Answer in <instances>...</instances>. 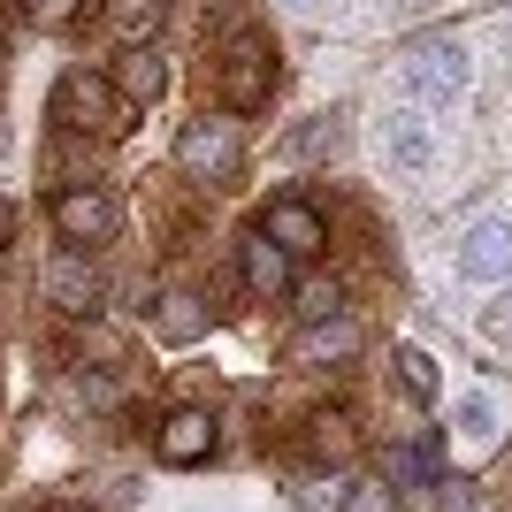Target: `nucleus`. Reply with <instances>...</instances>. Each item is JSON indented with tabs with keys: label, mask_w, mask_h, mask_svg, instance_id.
Wrapping results in <instances>:
<instances>
[{
	"label": "nucleus",
	"mask_w": 512,
	"mask_h": 512,
	"mask_svg": "<svg viewBox=\"0 0 512 512\" xmlns=\"http://www.w3.org/2000/svg\"><path fill=\"white\" fill-rule=\"evenodd\" d=\"M390 367H398V390H406V398H436V360H428L421 344H398V352H390Z\"/></svg>",
	"instance_id": "nucleus-18"
},
{
	"label": "nucleus",
	"mask_w": 512,
	"mask_h": 512,
	"mask_svg": "<svg viewBox=\"0 0 512 512\" xmlns=\"http://www.w3.org/2000/svg\"><path fill=\"white\" fill-rule=\"evenodd\" d=\"M383 153H390V169H406V176H421L428 161H436V130L413 115V107H398L383 123Z\"/></svg>",
	"instance_id": "nucleus-12"
},
{
	"label": "nucleus",
	"mask_w": 512,
	"mask_h": 512,
	"mask_svg": "<svg viewBox=\"0 0 512 512\" xmlns=\"http://www.w3.org/2000/svg\"><path fill=\"white\" fill-rule=\"evenodd\" d=\"M214 444H222V421H214L207 406H176L169 421L153 428V459H161V467H207Z\"/></svg>",
	"instance_id": "nucleus-7"
},
{
	"label": "nucleus",
	"mask_w": 512,
	"mask_h": 512,
	"mask_svg": "<svg viewBox=\"0 0 512 512\" xmlns=\"http://www.w3.org/2000/svg\"><path fill=\"white\" fill-rule=\"evenodd\" d=\"M214 85H222V107L230 115H253V107H268L276 100V85H283V69H276V46L268 39H230L222 46V62H214Z\"/></svg>",
	"instance_id": "nucleus-1"
},
{
	"label": "nucleus",
	"mask_w": 512,
	"mask_h": 512,
	"mask_svg": "<svg viewBox=\"0 0 512 512\" xmlns=\"http://www.w3.org/2000/svg\"><path fill=\"white\" fill-rule=\"evenodd\" d=\"M115 92H123L130 107H153L161 92H169V62H161L153 46H123V62H115Z\"/></svg>",
	"instance_id": "nucleus-13"
},
{
	"label": "nucleus",
	"mask_w": 512,
	"mask_h": 512,
	"mask_svg": "<svg viewBox=\"0 0 512 512\" xmlns=\"http://www.w3.org/2000/svg\"><path fill=\"white\" fill-rule=\"evenodd\" d=\"M54 237L62 245H107V237L123 230V207H115V192H100V184H69V192H54Z\"/></svg>",
	"instance_id": "nucleus-4"
},
{
	"label": "nucleus",
	"mask_w": 512,
	"mask_h": 512,
	"mask_svg": "<svg viewBox=\"0 0 512 512\" xmlns=\"http://www.w3.org/2000/svg\"><path fill=\"white\" fill-rule=\"evenodd\" d=\"M321 146H337V115H314V123L291 138V153H321Z\"/></svg>",
	"instance_id": "nucleus-21"
},
{
	"label": "nucleus",
	"mask_w": 512,
	"mask_h": 512,
	"mask_svg": "<svg viewBox=\"0 0 512 512\" xmlns=\"http://www.w3.org/2000/svg\"><path fill=\"white\" fill-rule=\"evenodd\" d=\"M54 123H62V130H92V138H123V130H130V100L107 85V77L69 69L62 85H54Z\"/></svg>",
	"instance_id": "nucleus-3"
},
{
	"label": "nucleus",
	"mask_w": 512,
	"mask_h": 512,
	"mask_svg": "<svg viewBox=\"0 0 512 512\" xmlns=\"http://www.w3.org/2000/svg\"><path fill=\"white\" fill-rule=\"evenodd\" d=\"M46 512H92V505H85V497H54Z\"/></svg>",
	"instance_id": "nucleus-23"
},
{
	"label": "nucleus",
	"mask_w": 512,
	"mask_h": 512,
	"mask_svg": "<svg viewBox=\"0 0 512 512\" xmlns=\"http://www.w3.org/2000/svg\"><path fill=\"white\" fill-rule=\"evenodd\" d=\"M291 8H314V0H291Z\"/></svg>",
	"instance_id": "nucleus-24"
},
{
	"label": "nucleus",
	"mask_w": 512,
	"mask_h": 512,
	"mask_svg": "<svg viewBox=\"0 0 512 512\" xmlns=\"http://www.w3.org/2000/svg\"><path fill=\"white\" fill-rule=\"evenodd\" d=\"M237 276H245L253 299H291V291H299V260L283 253L268 230H245L237 237Z\"/></svg>",
	"instance_id": "nucleus-9"
},
{
	"label": "nucleus",
	"mask_w": 512,
	"mask_h": 512,
	"mask_svg": "<svg viewBox=\"0 0 512 512\" xmlns=\"http://www.w3.org/2000/svg\"><path fill=\"white\" fill-rule=\"evenodd\" d=\"M100 16H107V31H115V46H153V31H161V16H169V0H107Z\"/></svg>",
	"instance_id": "nucleus-15"
},
{
	"label": "nucleus",
	"mask_w": 512,
	"mask_h": 512,
	"mask_svg": "<svg viewBox=\"0 0 512 512\" xmlns=\"http://www.w3.org/2000/svg\"><path fill=\"white\" fill-rule=\"evenodd\" d=\"M199 329H207V299H199V291H169V299H161V337L192 344Z\"/></svg>",
	"instance_id": "nucleus-16"
},
{
	"label": "nucleus",
	"mask_w": 512,
	"mask_h": 512,
	"mask_svg": "<svg viewBox=\"0 0 512 512\" xmlns=\"http://www.w3.org/2000/svg\"><path fill=\"white\" fill-rule=\"evenodd\" d=\"M260 230L276 237L291 260H321V253H329V214H321L314 199H299V192H291V199H268Z\"/></svg>",
	"instance_id": "nucleus-8"
},
{
	"label": "nucleus",
	"mask_w": 512,
	"mask_h": 512,
	"mask_svg": "<svg viewBox=\"0 0 512 512\" xmlns=\"http://www.w3.org/2000/svg\"><path fill=\"white\" fill-rule=\"evenodd\" d=\"M237 161H245V130H237L230 107H222V115L184 123V138H176V169L192 176V184H230Z\"/></svg>",
	"instance_id": "nucleus-2"
},
{
	"label": "nucleus",
	"mask_w": 512,
	"mask_h": 512,
	"mask_svg": "<svg viewBox=\"0 0 512 512\" xmlns=\"http://www.w3.org/2000/svg\"><path fill=\"white\" fill-rule=\"evenodd\" d=\"M306 451H314L321 467H352L360 459V421L352 413H314L306 421Z\"/></svg>",
	"instance_id": "nucleus-14"
},
{
	"label": "nucleus",
	"mask_w": 512,
	"mask_h": 512,
	"mask_svg": "<svg viewBox=\"0 0 512 512\" xmlns=\"http://www.w3.org/2000/svg\"><path fill=\"white\" fill-rule=\"evenodd\" d=\"M459 436H490V406H482V398L459 406Z\"/></svg>",
	"instance_id": "nucleus-22"
},
{
	"label": "nucleus",
	"mask_w": 512,
	"mask_h": 512,
	"mask_svg": "<svg viewBox=\"0 0 512 512\" xmlns=\"http://www.w3.org/2000/svg\"><path fill=\"white\" fill-rule=\"evenodd\" d=\"M360 360V321L337 314V321H306V337L291 344V367H314V375H337V367Z\"/></svg>",
	"instance_id": "nucleus-11"
},
{
	"label": "nucleus",
	"mask_w": 512,
	"mask_h": 512,
	"mask_svg": "<svg viewBox=\"0 0 512 512\" xmlns=\"http://www.w3.org/2000/svg\"><path fill=\"white\" fill-rule=\"evenodd\" d=\"M383 482H390V490H421V482H436V451H428V444H398L383 459Z\"/></svg>",
	"instance_id": "nucleus-17"
},
{
	"label": "nucleus",
	"mask_w": 512,
	"mask_h": 512,
	"mask_svg": "<svg viewBox=\"0 0 512 512\" xmlns=\"http://www.w3.org/2000/svg\"><path fill=\"white\" fill-rule=\"evenodd\" d=\"M16 8H23L31 23H46V31H54V23H69L77 8H85V0H16Z\"/></svg>",
	"instance_id": "nucleus-20"
},
{
	"label": "nucleus",
	"mask_w": 512,
	"mask_h": 512,
	"mask_svg": "<svg viewBox=\"0 0 512 512\" xmlns=\"http://www.w3.org/2000/svg\"><path fill=\"white\" fill-rule=\"evenodd\" d=\"M459 276L467 283H505L512 276V214H490L459 237Z\"/></svg>",
	"instance_id": "nucleus-10"
},
{
	"label": "nucleus",
	"mask_w": 512,
	"mask_h": 512,
	"mask_svg": "<svg viewBox=\"0 0 512 512\" xmlns=\"http://www.w3.org/2000/svg\"><path fill=\"white\" fill-rule=\"evenodd\" d=\"M39 291H46V306L69 314V321H92V314H100V299H107V283H100V268L85 260V245H62V253L46 260Z\"/></svg>",
	"instance_id": "nucleus-5"
},
{
	"label": "nucleus",
	"mask_w": 512,
	"mask_h": 512,
	"mask_svg": "<svg viewBox=\"0 0 512 512\" xmlns=\"http://www.w3.org/2000/svg\"><path fill=\"white\" fill-rule=\"evenodd\" d=\"M406 85L421 92V100H459V92L474 85L467 46H459V39H413V54H406Z\"/></svg>",
	"instance_id": "nucleus-6"
},
{
	"label": "nucleus",
	"mask_w": 512,
	"mask_h": 512,
	"mask_svg": "<svg viewBox=\"0 0 512 512\" xmlns=\"http://www.w3.org/2000/svg\"><path fill=\"white\" fill-rule=\"evenodd\" d=\"M337 314H344L337 283H299V321H337Z\"/></svg>",
	"instance_id": "nucleus-19"
}]
</instances>
